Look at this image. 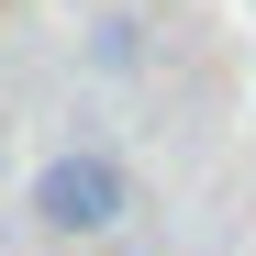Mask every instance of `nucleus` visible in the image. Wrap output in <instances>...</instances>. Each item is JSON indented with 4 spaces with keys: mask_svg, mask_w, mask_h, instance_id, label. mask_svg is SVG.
Returning <instances> with one entry per match:
<instances>
[{
    "mask_svg": "<svg viewBox=\"0 0 256 256\" xmlns=\"http://www.w3.org/2000/svg\"><path fill=\"white\" fill-rule=\"evenodd\" d=\"M122 212H134V178H122V156H112V145H56L45 167H34V223H45L56 245L112 234Z\"/></svg>",
    "mask_w": 256,
    "mask_h": 256,
    "instance_id": "f257e3e1",
    "label": "nucleus"
},
{
    "mask_svg": "<svg viewBox=\"0 0 256 256\" xmlns=\"http://www.w3.org/2000/svg\"><path fill=\"white\" fill-rule=\"evenodd\" d=\"M134 56H145L134 22H100V34H90V67H134Z\"/></svg>",
    "mask_w": 256,
    "mask_h": 256,
    "instance_id": "f03ea898",
    "label": "nucleus"
}]
</instances>
